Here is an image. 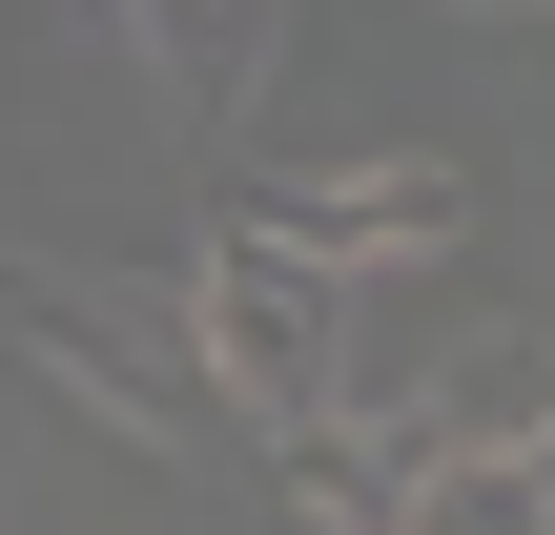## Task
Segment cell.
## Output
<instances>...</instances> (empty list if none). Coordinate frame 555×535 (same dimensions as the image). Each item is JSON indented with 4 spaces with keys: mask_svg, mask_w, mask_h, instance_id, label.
Instances as JSON below:
<instances>
[{
    "mask_svg": "<svg viewBox=\"0 0 555 535\" xmlns=\"http://www.w3.org/2000/svg\"><path fill=\"white\" fill-rule=\"evenodd\" d=\"M165 330H185V371H206L227 433H309V412H350V289L288 268L268 227L185 247V268H165Z\"/></svg>",
    "mask_w": 555,
    "mask_h": 535,
    "instance_id": "cell-1",
    "label": "cell"
},
{
    "mask_svg": "<svg viewBox=\"0 0 555 535\" xmlns=\"http://www.w3.org/2000/svg\"><path fill=\"white\" fill-rule=\"evenodd\" d=\"M247 227L288 247V268H433V247H474V165L453 144H391V165H288V186H247Z\"/></svg>",
    "mask_w": 555,
    "mask_h": 535,
    "instance_id": "cell-2",
    "label": "cell"
},
{
    "mask_svg": "<svg viewBox=\"0 0 555 535\" xmlns=\"http://www.w3.org/2000/svg\"><path fill=\"white\" fill-rule=\"evenodd\" d=\"M0 330H21V351H41V371H62V392H82L124 454H185V433H227L165 309H103V289H0Z\"/></svg>",
    "mask_w": 555,
    "mask_h": 535,
    "instance_id": "cell-3",
    "label": "cell"
},
{
    "mask_svg": "<svg viewBox=\"0 0 555 535\" xmlns=\"http://www.w3.org/2000/svg\"><path fill=\"white\" fill-rule=\"evenodd\" d=\"M124 21H144V62H165V103H185V124H268L288 0H124Z\"/></svg>",
    "mask_w": 555,
    "mask_h": 535,
    "instance_id": "cell-4",
    "label": "cell"
},
{
    "mask_svg": "<svg viewBox=\"0 0 555 535\" xmlns=\"http://www.w3.org/2000/svg\"><path fill=\"white\" fill-rule=\"evenodd\" d=\"M391 535H555V454H535V433L412 454V474H391Z\"/></svg>",
    "mask_w": 555,
    "mask_h": 535,
    "instance_id": "cell-5",
    "label": "cell"
},
{
    "mask_svg": "<svg viewBox=\"0 0 555 535\" xmlns=\"http://www.w3.org/2000/svg\"><path fill=\"white\" fill-rule=\"evenodd\" d=\"M268 474H288V515H309V535H391L412 433H391V412H309V433H268Z\"/></svg>",
    "mask_w": 555,
    "mask_h": 535,
    "instance_id": "cell-6",
    "label": "cell"
},
{
    "mask_svg": "<svg viewBox=\"0 0 555 535\" xmlns=\"http://www.w3.org/2000/svg\"><path fill=\"white\" fill-rule=\"evenodd\" d=\"M391 433H412V454H494V433H535V330H474V351H453Z\"/></svg>",
    "mask_w": 555,
    "mask_h": 535,
    "instance_id": "cell-7",
    "label": "cell"
},
{
    "mask_svg": "<svg viewBox=\"0 0 555 535\" xmlns=\"http://www.w3.org/2000/svg\"><path fill=\"white\" fill-rule=\"evenodd\" d=\"M453 21H535V0H453Z\"/></svg>",
    "mask_w": 555,
    "mask_h": 535,
    "instance_id": "cell-8",
    "label": "cell"
}]
</instances>
